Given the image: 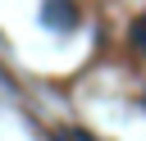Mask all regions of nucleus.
<instances>
[{
  "label": "nucleus",
  "mask_w": 146,
  "mask_h": 141,
  "mask_svg": "<svg viewBox=\"0 0 146 141\" xmlns=\"http://www.w3.org/2000/svg\"><path fill=\"white\" fill-rule=\"evenodd\" d=\"M73 18H78V9L68 0H46V23L50 27H73Z\"/></svg>",
  "instance_id": "obj_1"
},
{
  "label": "nucleus",
  "mask_w": 146,
  "mask_h": 141,
  "mask_svg": "<svg viewBox=\"0 0 146 141\" xmlns=\"http://www.w3.org/2000/svg\"><path fill=\"white\" fill-rule=\"evenodd\" d=\"M132 41H137V45H146V18H141V23L132 27Z\"/></svg>",
  "instance_id": "obj_2"
},
{
  "label": "nucleus",
  "mask_w": 146,
  "mask_h": 141,
  "mask_svg": "<svg viewBox=\"0 0 146 141\" xmlns=\"http://www.w3.org/2000/svg\"><path fill=\"white\" fill-rule=\"evenodd\" d=\"M73 141H91V136H87V132H73Z\"/></svg>",
  "instance_id": "obj_3"
},
{
  "label": "nucleus",
  "mask_w": 146,
  "mask_h": 141,
  "mask_svg": "<svg viewBox=\"0 0 146 141\" xmlns=\"http://www.w3.org/2000/svg\"><path fill=\"white\" fill-rule=\"evenodd\" d=\"M55 141H68V136H55Z\"/></svg>",
  "instance_id": "obj_4"
}]
</instances>
